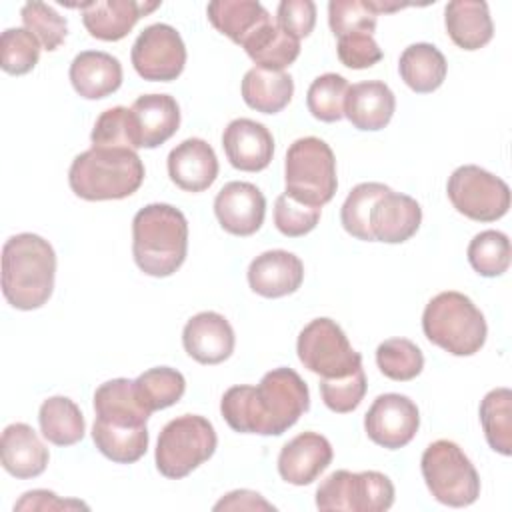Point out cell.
Listing matches in <instances>:
<instances>
[{
    "label": "cell",
    "instance_id": "obj_13",
    "mask_svg": "<svg viewBox=\"0 0 512 512\" xmlns=\"http://www.w3.org/2000/svg\"><path fill=\"white\" fill-rule=\"evenodd\" d=\"M420 428L418 406L404 394H380L364 416V430L368 438L386 448H404Z\"/></svg>",
    "mask_w": 512,
    "mask_h": 512
},
{
    "label": "cell",
    "instance_id": "obj_33",
    "mask_svg": "<svg viewBox=\"0 0 512 512\" xmlns=\"http://www.w3.org/2000/svg\"><path fill=\"white\" fill-rule=\"evenodd\" d=\"M242 48L256 66L266 70H284L298 58L300 40L270 22L262 26Z\"/></svg>",
    "mask_w": 512,
    "mask_h": 512
},
{
    "label": "cell",
    "instance_id": "obj_21",
    "mask_svg": "<svg viewBox=\"0 0 512 512\" xmlns=\"http://www.w3.org/2000/svg\"><path fill=\"white\" fill-rule=\"evenodd\" d=\"M422 222L420 204L402 192H394L392 188L378 198L372 208L370 226L374 234V242L386 244H402L410 240Z\"/></svg>",
    "mask_w": 512,
    "mask_h": 512
},
{
    "label": "cell",
    "instance_id": "obj_47",
    "mask_svg": "<svg viewBox=\"0 0 512 512\" xmlns=\"http://www.w3.org/2000/svg\"><path fill=\"white\" fill-rule=\"evenodd\" d=\"M316 24V4L312 0H282L276 10V26L292 38L310 36Z\"/></svg>",
    "mask_w": 512,
    "mask_h": 512
},
{
    "label": "cell",
    "instance_id": "obj_28",
    "mask_svg": "<svg viewBox=\"0 0 512 512\" xmlns=\"http://www.w3.org/2000/svg\"><path fill=\"white\" fill-rule=\"evenodd\" d=\"M94 412L98 420L124 426L146 424L152 414L138 398L134 380L128 378H114L100 384L94 392Z\"/></svg>",
    "mask_w": 512,
    "mask_h": 512
},
{
    "label": "cell",
    "instance_id": "obj_38",
    "mask_svg": "<svg viewBox=\"0 0 512 512\" xmlns=\"http://www.w3.org/2000/svg\"><path fill=\"white\" fill-rule=\"evenodd\" d=\"M376 364L386 378L408 382L422 372L424 354L408 338H388L376 348Z\"/></svg>",
    "mask_w": 512,
    "mask_h": 512
},
{
    "label": "cell",
    "instance_id": "obj_16",
    "mask_svg": "<svg viewBox=\"0 0 512 512\" xmlns=\"http://www.w3.org/2000/svg\"><path fill=\"white\" fill-rule=\"evenodd\" d=\"M222 148L236 170L260 172L272 162L274 138L264 124L250 118H236L224 128Z\"/></svg>",
    "mask_w": 512,
    "mask_h": 512
},
{
    "label": "cell",
    "instance_id": "obj_42",
    "mask_svg": "<svg viewBox=\"0 0 512 512\" xmlns=\"http://www.w3.org/2000/svg\"><path fill=\"white\" fill-rule=\"evenodd\" d=\"M20 18L24 22V28L32 32L42 44V48L48 52L56 50L66 40V18L44 2H26L20 8Z\"/></svg>",
    "mask_w": 512,
    "mask_h": 512
},
{
    "label": "cell",
    "instance_id": "obj_18",
    "mask_svg": "<svg viewBox=\"0 0 512 512\" xmlns=\"http://www.w3.org/2000/svg\"><path fill=\"white\" fill-rule=\"evenodd\" d=\"M158 6L160 2L138 0H96L78 4L88 34L104 42H116L128 36L136 22Z\"/></svg>",
    "mask_w": 512,
    "mask_h": 512
},
{
    "label": "cell",
    "instance_id": "obj_43",
    "mask_svg": "<svg viewBox=\"0 0 512 512\" xmlns=\"http://www.w3.org/2000/svg\"><path fill=\"white\" fill-rule=\"evenodd\" d=\"M366 374L364 368L340 378H320V396L324 404L338 414L352 412L360 406L366 394Z\"/></svg>",
    "mask_w": 512,
    "mask_h": 512
},
{
    "label": "cell",
    "instance_id": "obj_29",
    "mask_svg": "<svg viewBox=\"0 0 512 512\" xmlns=\"http://www.w3.org/2000/svg\"><path fill=\"white\" fill-rule=\"evenodd\" d=\"M398 72L410 90L418 94H430L442 86L448 64L444 54L434 44L416 42L402 50Z\"/></svg>",
    "mask_w": 512,
    "mask_h": 512
},
{
    "label": "cell",
    "instance_id": "obj_40",
    "mask_svg": "<svg viewBox=\"0 0 512 512\" xmlns=\"http://www.w3.org/2000/svg\"><path fill=\"white\" fill-rule=\"evenodd\" d=\"M40 42L26 28H6L0 36V66L6 74H28L40 58Z\"/></svg>",
    "mask_w": 512,
    "mask_h": 512
},
{
    "label": "cell",
    "instance_id": "obj_26",
    "mask_svg": "<svg viewBox=\"0 0 512 512\" xmlns=\"http://www.w3.org/2000/svg\"><path fill=\"white\" fill-rule=\"evenodd\" d=\"M450 40L462 50H478L494 36V24L484 0H452L444 8Z\"/></svg>",
    "mask_w": 512,
    "mask_h": 512
},
{
    "label": "cell",
    "instance_id": "obj_25",
    "mask_svg": "<svg viewBox=\"0 0 512 512\" xmlns=\"http://www.w3.org/2000/svg\"><path fill=\"white\" fill-rule=\"evenodd\" d=\"M396 110V96L382 80L352 84L344 100V116L358 130H382Z\"/></svg>",
    "mask_w": 512,
    "mask_h": 512
},
{
    "label": "cell",
    "instance_id": "obj_44",
    "mask_svg": "<svg viewBox=\"0 0 512 512\" xmlns=\"http://www.w3.org/2000/svg\"><path fill=\"white\" fill-rule=\"evenodd\" d=\"M376 18L364 0H332L328 4V24L336 38L352 34L372 36Z\"/></svg>",
    "mask_w": 512,
    "mask_h": 512
},
{
    "label": "cell",
    "instance_id": "obj_31",
    "mask_svg": "<svg viewBox=\"0 0 512 512\" xmlns=\"http://www.w3.org/2000/svg\"><path fill=\"white\" fill-rule=\"evenodd\" d=\"M92 440L96 448L116 464H132L140 460L148 450V428L112 424L104 420H94Z\"/></svg>",
    "mask_w": 512,
    "mask_h": 512
},
{
    "label": "cell",
    "instance_id": "obj_10",
    "mask_svg": "<svg viewBox=\"0 0 512 512\" xmlns=\"http://www.w3.org/2000/svg\"><path fill=\"white\" fill-rule=\"evenodd\" d=\"M296 352L304 368L320 378H340L362 368V356L332 318H314L298 334Z\"/></svg>",
    "mask_w": 512,
    "mask_h": 512
},
{
    "label": "cell",
    "instance_id": "obj_45",
    "mask_svg": "<svg viewBox=\"0 0 512 512\" xmlns=\"http://www.w3.org/2000/svg\"><path fill=\"white\" fill-rule=\"evenodd\" d=\"M320 210L322 208L302 204L284 192L274 202V224L284 236L298 238L316 228L320 220Z\"/></svg>",
    "mask_w": 512,
    "mask_h": 512
},
{
    "label": "cell",
    "instance_id": "obj_46",
    "mask_svg": "<svg viewBox=\"0 0 512 512\" xmlns=\"http://www.w3.org/2000/svg\"><path fill=\"white\" fill-rule=\"evenodd\" d=\"M336 54L340 62L352 70L370 68L378 64L384 56L378 42L370 34H352V36L338 38Z\"/></svg>",
    "mask_w": 512,
    "mask_h": 512
},
{
    "label": "cell",
    "instance_id": "obj_36",
    "mask_svg": "<svg viewBox=\"0 0 512 512\" xmlns=\"http://www.w3.org/2000/svg\"><path fill=\"white\" fill-rule=\"evenodd\" d=\"M134 388L146 410L156 412L176 404L184 396L186 380L176 368L156 366L142 372L134 380Z\"/></svg>",
    "mask_w": 512,
    "mask_h": 512
},
{
    "label": "cell",
    "instance_id": "obj_15",
    "mask_svg": "<svg viewBox=\"0 0 512 512\" xmlns=\"http://www.w3.org/2000/svg\"><path fill=\"white\" fill-rule=\"evenodd\" d=\"M332 444L318 432H302L286 442L278 454V474L294 486L312 484L332 462Z\"/></svg>",
    "mask_w": 512,
    "mask_h": 512
},
{
    "label": "cell",
    "instance_id": "obj_37",
    "mask_svg": "<svg viewBox=\"0 0 512 512\" xmlns=\"http://www.w3.org/2000/svg\"><path fill=\"white\" fill-rule=\"evenodd\" d=\"M466 256L474 272L480 276H502L508 270L512 258L510 240L500 230H482L470 240Z\"/></svg>",
    "mask_w": 512,
    "mask_h": 512
},
{
    "label": "cell",
    "instance_id": "obj_19",
    "mask_svg": "<svg viewBox=\"0 0 512 512\" xmlns=\"http://www.w3.org/2000/svg\"><path fill=\"white\" fill-rule=\"evenodd\" d=\"M302 280L304 264L288 250H266L248 266V284L264 298L288 296L302 286Z\"/></svg>",
    "mask_w": 512,
    "mask_h": 512
},
{
    "label": "cell",
    "instance_id": "obj_39",
    "mask_svg": "<svg viewBox=\"0 0 512 512\" xmlns=\"http://www.w3.org/2000/svg\"><path fill=\"white\" fill-rule=\"evenodd\" d=\"M348 88V80L336 72H326L314 78L306 92L308 112L320 122H338L344 116Z\"/></svg>",
    "mask_w": 512,
    "mask_h": 512
},
{
    "label": "cell",
    "instance_id": "obj_17",
    "mask_svg": "<svg viewBox=\"0 0 512 512\" xmlns=\"http://www.w3.org/2000/svg\"><path fill=\"white\" fill-rule=\"evenodd\" d=\"M234 342L230 322L212 310L194 314L182 330L186 354L200 364H220L228 360L234 352Z\"/></svg>",
    "mask_w": 512,
    "mask_h": 512
},
{
    "label": "cell",
    "instance_id": "obj_41",
    "mask_svg": "<svg viewBox=\"0 0 512 512\" xmlns=\"http://www.w3.org/2000/svg\"><path fill=\"white\" fill-rule=\"evenodd\" d=\"M90 142L94 148H130L138 150L132 112L126 106L104 110L94 122Z\"/></svg>",
    "mask_w": 512,
    "mask_h": 512
},
{
    "label": "cell",
    "instance_id": "obj_49",
    "mask_svg": "<svg viewBox=\"0 0 512 512\" xmlns=\"http://www.w3.org/2000/svg\"><path fill=\"white\" fill-rule=\"evenodd\" d=\"M274 510L270 502H266L258 492L252 490H234L228 492L220 502L214 504V510Z\"/></svg>",
    "mask_w": 512,
    "mask_h": 512
},
{
    "label": "cell",
    "instance_id": "obj_34",
    "mask_svg": "<svg viewBox=\"0 0 512 512\" xmlns=\"http://www.w3.org/2000/svg\"><path fill=\"white\" fill-rule=\"evenodd\" d=\"M480 424L488 446L502 454H512V392L494 388L480 402Z\"/></svg>",
    "mask_w": 512,
    "mask_h": 512
},
{
    "label": "cell",
    "instance_id": "obj_23",
    "mask_svg": "<svg viewBox=\"0 0 512 512\" xmlns=\"http://www.w3.org/2000/svg\"><path fill=\"white\" fill-rule=\"evenodd\" d=\"M0 460L8 474L20 480H28L40 476L46 470L50 452L32 426L14 422L8 424L2 432Z\"/></svg>",
    "mask_w": 512,
    "mask_h": 512
},
{
    "label": "cell",
    "instance_id": "obj_27",
    "mask_svg": "<svg viewBox=\"0 0 512 512\" xmlns=\"http://www.w3.org/2000/svg\"><path fill=\"white\" fill-rule=\"evenodd\" d=\"M210 24L234 44L244 46L262 26L272 22L268 10L256 0H214L206 6Z\"/></svg>",
    "mask_w": 512,
    "mask_h": 512
},
{
    "label": "cell",
    "instance_id": "obj_48",
    "mask_svg": "<svg viewBox=\"0 0 512 512\" xmlns=\"http://www.w3.org/2000/svg\"><path fill=\"white\" fill-rule=\"evenodd\" d=\"M74 508L88 510V504L80 500H62L50 490L24 492L22 498L14 504V510H74Z\"/></svg>",
    "mask_w": 512,
    "mask_h": 512
},
{
    "label": "cell",
    "instance_id": "obj_9",
    "mask_svg": "<svg viewBox=\"0 0 512 512\" xmlns=\"http://www.w3.org/2000/svg\"><path fill=\"white\" fill-rule=\"evenodd\" d=\"M394 504L392 480L376 470H336L316 490V508L346 512H384Z\"/></svg>",
    "mask_w": 512,
    "mask_h": 512
},
{
    "label": "cell",
    "instance_id": "obj_2",
    "mask_svg": "<svg viewBox=\"0 0 512 512\" xmlns=\"http://www.w3.org/2000/svg\"><path fill=\"white\" fill-rule=\"evenodd\" d=\"M56 254L48 240L22 232L2 248V294L16 310L44 306L54 290Z\"/></svg>",
    "mask_w": 512,
    "mask_h": 512
},
{
    "label": "cell",
    "instance_id": "obj_4",
    "mask_svg": "<svg viewBox=\"0 0 512 512\" xmlns=\"http://www.w3.org/2000/svg\"><path fill=\"white\" fill-rule=\"evenodd\" d=\"M144 182V164L130 148H90L80 152L68 170L72 192L90 202L122 200Z\"/></svg>",
    "mask_w": 512,
    "mask_h": 512
},
{
    "label": "cell",
    "instance_id": "obj_14",
    "mask_svg": "<svg viewBox=\"0 0 512 512\" xmlns=\"http://www.w3.org/2000/svg\"><path fill=\"white\" fill-rule=\"evenodd\" d=\"M214 214L228 234L250 236L264 222L266 198L252 182L232 180L216 194Z\"/></svg>",
    "mask_w": 512,
    "mask_h": 512
},
{
    "label": "cell",
    "instance_id": "obj_3",
    "mask_svg": "<svg viewBox=\"0 0 512 512\" xmlns=\"http://www.w3.org/2000/svg\"><path fill=\"white\" fill-rule=\"evenodd\" d=\"M188 222L170 204H148L132 218V256L136 266L154 278L172 276L186 260Z\"/></svg>",
    "mask_w": 512,
    "mask_h": 512
},
{
    "label": "cell",
    "instance_id": "obj_1",
    "mask_svg": "<svg viewBox=\"0 0 512 512\" xmlns=\"http://www.w3.org/2000/svg\"><path fill=\"white\" fill-rule=\"evenodd\" d=\"M310 408L306 382L292 368H274L258 386H232L220 400V414L234 432L280 436Z\"/></svg>",
    "mask_w": 512,
    "mask_h": 512
},
{
    "label": "cell",
    "instance_id": "obj_20",
    "mask_svg": "<svg viewBox=\"0 0 512 512\" xmlns=\"http://www.w3.org/2000/svg\"><path fill=\"white\" fill-rule=\"evenodd\" d=\"M168 176L186 192H204L218 176L214 148L202 138H186L168 154Z\"/></svg>",
    "mask_w": 512,
    "mask_h": 512
},
{
    "label": "cell",
    "instance_id": "obj_11",
    "mask_svg": "<svg viewBox=\"0 0 512 512\" xmlns=\"http://www.w3.org/2000/svg\"><path fill=\"white\" fill-rule=\"evenodd\" d=\"M452 206L470 220L494 222L510 208L508 184L492 172L476 166H458L446 184Z\"/></svg>",
    "mask_w": 512,
    "mask_h": 512
},
{
    "label": "cell",
    "instance_id": "obj_22",
    "mask_svg": "<svg viewBox=\"0 0 512 512\" xmlns=\"http://www.w3.org/2000/svg\"><path fill=\"white\" fill-rule=\"evenodd\" d=\"M138 148H156L172 138L180 126V106L170 94H142L132 108Z\"/></svg>",
    "mask_w": 512,
    "mask_h": 512
},
{
    "label": "cell",
    "instance_id": "obj_6",
    "mask_svg": "<svg viewBox=\"0 0 512 512\" xmlns=\"http://www.w3.org/2000/svg\"><path fill=\"white\" fill-rule=\"evenodd\" d=\"M284 182L288 196L302 204L322 208L334 198L338 188L332 148L316 136L294 140L284 160Z\"/></svg>",
    "mask_w": 512,
    "mask_h": 512
},
{
    "label": "cell",
    "instance_id": "obj_12",
    "mask_svg": "<svg viewBox=\"0 0 512 512\" xmlns=\"http://www.w3.org/2000/svg\"><path fill=\"white\" fill-rule=\"evenodd\" d=\"M132 66L140 78L150 82H172L186 66V46L170 24L146 26L132 44Z\"/></svg>",
    "mask_w": 512,
    "mask_h": 512
},
{
    "label": "cell",
    "instance_id": "obj_32",
    "mask_svg": "<svg viewBox=\"0 0 512 512\" xmlns=\"http://www.w3.org/2000/svg\"><path fill=\"white\" fill-rule=\"evenodd\" d=\"M38 424L42 436L56 446H72L84 438L86 422L74 400L50 396L40 404Z\"/></svg>",
    "mask_w": 512,
    "mask_h": 512
},
{
    "label": "cell",
    "instance_id": "obj_24",
    "mask_svg": "<svg viewBox=\"0 0 512 512\" xmlns=\"http://www.w3.org/2000/svg\"><path fill=\"white\" fill-rule=\"evenodd\" d=\"M68 76L78 96L86 100H100L120 88L122 64L108 52L84 50L74 56Z\"/></svg>",
    "mask_w": 512,
    "mask_h": 512
},
{
    "label": "cell",
    "instance_id": "obj_8",
    "mask_svg": "<svg viewBox=\"0 0 512 512\" xmlns=\"http://www.w3.org/2000/svg\"><path fill=\"white\" fill-rule=\"evenodd\" d=\"M420 470L430 494L440 504L462 508L474 504L480 496V476L464 450L452 440L428 444L420 458Z\"/></svg>",
    "mask_w": 512,
    "mask_h": 512
},
{
    "label": "cell",
    "instance_id": "obj_30",
    "mask_svg": "<svg viewBox=\"0 0 512 512\" xmlns=\"http://www.w3.org/2000/svg\"><path fill=\"white\" fill-rule=\"evenodd\" d=\"M244 102L262 114H276L288 106L294 94V80L284 70L250 68L242 78Z\"/></svg>",
    "mask_w": 512,
    "mask_h": 512
},
{
    "label": "cell",
    "instance_id": "obj_5",
    "mask_svg": "<svg viewBox=\"0 0 512 512\" xmlns=\"http://www.w3.org/2000/svg\"><path fill=\"white\" fill-rule=\"evenodd\" d=\"M424 336L452 356H472L486 342L488 326L478 306L462 292L436 294L422 314Z\"/></svg>",
    "mask_w": 512,
    "mask_h": 512
},
{
    "label": "cell",
    "instance_id": "obj_7",
    "mask_svg": "<svg viewBox=\"0 0 512 512\" xmlns=\"http://www.w3.org/2000/svg\"><path fill=\"white\" fill-rule=\"evenodd\" d=\"M216 430L198 414H182L170 420L158 434L156 468L162 476L178 480L188 476L216 452Z\"/></svg>",
    "mask_w": 512,
    "mask_h": 512
},
{
    "label": "cell",
    "instance_id": "obj_35",
    "mask_svg": "<svg viewBox=\"0 0 512 512\" xmlns=\"http://www.w3.org/2000/svg\"><path fill=\"white\" fill-rule=\"evenodd\" d=\"M388 190L390 186L382 182H360L350 190L340 208V222L350 236L364 242H374L370 226L372 208L378 202V198L384 196Z\"/></svg>",
    "mask_w": 512,
    "mask_h": 512
}]
</instances>
